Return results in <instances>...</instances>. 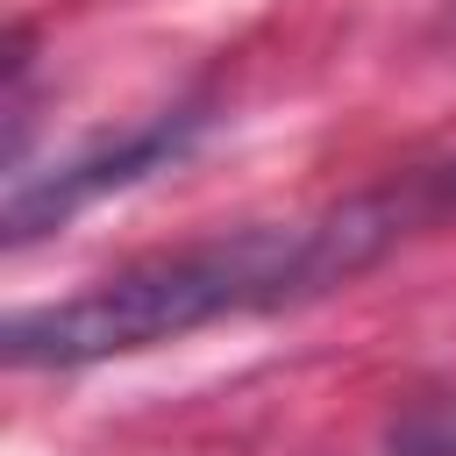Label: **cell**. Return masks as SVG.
<instances>
[{
    "label": "cell",
    "mask_w": 456,
    "mask_h": 456,
    "mask_svg": "<svg viewBox=\"0 0 456 456\" xmlns=\"http://www.w3.org/2000/svg\"><path fill=\"white\" fill-rule=\"evenodd\" d=\"M392 235H399L392 200H349L321 221L235 228V235H214V242H192V249L142 256V264L86 285L71 299L14 314L0 349H7L14 370H78V363L135 356V349L178 342V335L235 321V314H264V306L335 292L370 256H385Z\"/></svg>",
    "instance_id": "cell-1"
},
{
    "label": "cell",
    "mask_w": 456,
    "mask_h": 456,
    "mask_svg": "<svg viewBox=\"0 0 456 456\" xmlns=\"http://www.w3.org/2000/svg\"><path fill=\"white\" fill-rule=\"evenodd\" d=\"M192 135H200V114H157V121H142V128H128L114 142H93V150H78V157H64L50 171H14L7 178V242L21 249L36 235L64 228L78 207H93V200L178 164Z\"/></svg>",
    "instance_id": "cell-2"
}]
</instances>
